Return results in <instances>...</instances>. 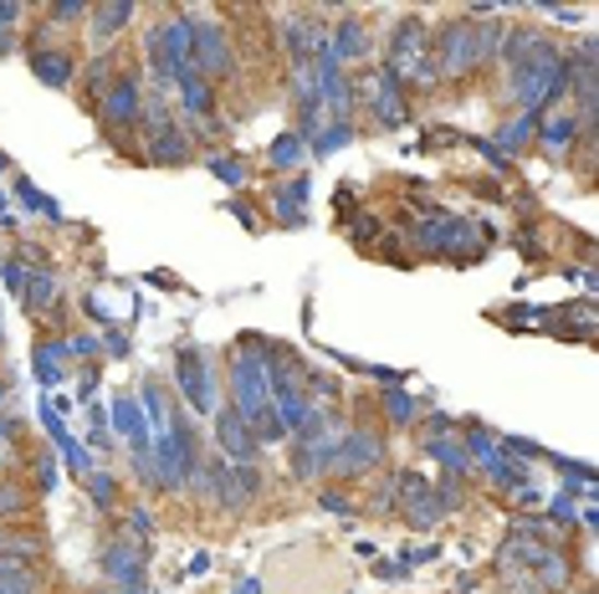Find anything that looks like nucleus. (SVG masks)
<instances>
[{"mask_svg": "<svg viewBox=\"0 0 599 594\" xmlns=\"http://www.w3.org/2000/svg\"><path fill=\"white\" fill-rule=\"evenodd\" d=\"M568 83H574V77H568V51H559L549 36H538L513 68H507V98L523 102L528 113L559 102L568 93Z\"/></svg>", "mask_w": 599, "mask_h": 594, "instance_id": "obj_1", "label": "nucleus"}, {"mask_svg": "<svg viewBox=\"0 0 599 594\" xmlns=\"http://www.w3.org/2000/svg\"><path fill=\"white\" fill-rule=\"evenodd\" d=\"M262 343L247 339L231 349V390H236V415L247 421V431L256 436V446L262 441H287L283 431H277V421H272V390H266V364L262 354H256Z\"/></svg>", "mask_w": 599, "mask_h": 594, "instance_id": "obj_2", "label": "nucleus"}, {"mask_svg": "<svg viewBox=\"0 0 599 594\" xmlns=\"http://www.w3.org/2000/svg\"><path fill=\"white\" fill-rule=\"evenodd\" d=\"M498 36L502 26H482V21H451L431 36V62H435V77H451L462 83L471 72L498 57Z\"/></svg>", "mask_w": 599, "mask_h": 594, "instance_id": "obj_3", "label": "nucleus"}, {"mask_svg": "<svg viewBox=\"0 0 599 594\" xmlns=\"http://www.w3.org/2000/svg\"><path fill=\"white\" fill-rule=\"evenodd\" d=\"M180 16L190 21V72H200L205 83L231 77V68H236L231 32H226L211 11H180Z\"/></svg>", "mask_w": 599, "mask_h": 594, "instance_id": "obj_4", "label": "nucleus"}, {"mask_svg": "<svg viewBox=\"0 0 599 594\" xmlns=\"http://www.w3.org/2000/svg\"><path fill=\"white\" fill-rule=\"evenodd\" d=\"M384 72H390L399 87L405 83H416V87L441 83V77H435V62H431V32H426L416 16L395 26V36H390V68Z\"/></svg>", "mask_w": 599, "mask_h": 594, "instance_id": "obj_5", "label": "nucleus"}, {"mask_svg": "<svg viewBox=\"0 0 599 594\" xmlns=\"http://www.w3.org/2000/svg\"><path fill=\"white\" fill-rule=\"evenodd\" d=\"M144 57L154 68V83H180V72H190V21L180 11H169L159 26H149Z\"/></svg>", "mask_w": 599, "mask_h": 594, "instance_id": "obj_6", "label": "nucleus"}, {"mask_svg": "<svg viewBox=\"0 0 599 594\" xmlns=\"http://www.w3.org/2000/svg\"><path fill=\"white\" fill-rule=\"evenodd\" d=\"M338 436H344V425L333 421V415H308L298 431V446H292V472H298L302 482H313L318 472H328Z\"/></svg>", "mask_w": 599, "mask_h": 594, "instance_id": "obj_7", "label": "nucleus"}, {"mask_svg": "<svg viewBox=\"0 0 599 594\" xmlns=\"http://www.w3.org/2000/svg\"><path fill=\"white\" fill-rule=\"evenodd\" d=\"M462 508V497H456V482H420V476H405V493H399V512H405V523L410 528H431L435 518H446V512Z\"/></svg>", "mask_w": 599, "mask_h": 594, "instance_id": "obj_8", "label": "nucleus"}, {"mask_svg": "<svg viewBox=\"0 0 599 594\" xmlns=\"http://www.w3.org/2000/svg\"><path fill=\"white\" fill-rule=\"evenodd\" d=\"M384 457V441H380V431H344L338 436V446H333V466L328 472L338 476H364L374 472Z\"/></svg>", "mask_w": 599, "mask_h": 594, "instance_id": "obj_9", "label": "nucleus"}, {"mask_svg": "<svg viewBox=\"0 0 599 594\" xmlns=\"http://www.w3.org/2000/svg\"><path fill=\"white\" fill-rule=\"evenodd\" d=\"M180 395L184 405L205 415V410H216V385H211V364L200 349H180Z\"/></svg>", "mask_w": 599, "mask_h": 594, "instance_id": "obj_10", "label": "nucleus"}, {"mask_svg": "<svg viewBox=\"0 0 599 594\" xmlns=\"http://www.w3.org/2000/svg\"><path fill=\"white\" fill-rule=\"evenodd\" d=\"M216 441H220V457H226V466H251V457H256V436H251L247 421H241L231 405L216 415Z\"/></svg>", "mask_w": 599, "mask_h": 594, "instance_id": "obj_11", "label": "nucleus"}, {"mask_svg": "<svg viewBox=\"0 0 599 594\" xmlns=\"http://www.w3.org/2000/svg\"><path fill=\"white\" fill-rule=\"evenodd\" d=\"M139 108H144V98H139V77H113V87L103 93L98 113L108 129H129V123H139Z\"/></svg>", "mask_w": 599, "mask_h": 594, "instance_id": "obj_12", "label": "nucleus"}, {"mask_svg": "<svg viewBox=\"0 0 599 594\" xmlns=\"http://www.w3.org/2000/svg\"><path fill=\"white\" fill-rule=\"evenodd\" d=\"M369 108H374V119L384 129H399V123H410V102H405V87L390 77V72H374V87H369Z\"/></svg>", "mask_w": 599, "mask_h": 594, "instance_id": "obj_13", "label": "nucleus"}, {"mask_svg": "<svg viewBox=\"0 0 599 594\" xmlns=\"http://www.w3.org/2000/svg\"><path fill=\"white\" fill-rule=\"evenodd\" d=\"M103 569L113 584H139L144 579V544H129V538H113V544L103 548Z\"/></svg>", "mask_w": 599, "mask_h": 594, "instance_id": "obj_14", "label": "nucleus"}, {"mask_svg": "<svg viewBox=\"0 0 599 594\" xmlns=\"http://www.w3.org/2000/svg\"><path fill=\"white\" fill-rule=\"evenodd\" d=\"M446 431H451V421H446V415H435V421H431V431H426V441H420V446H426V457H435V461H441V466H446L451 476H462L466 466H471V461H466V451H462V446H456V441H451Z\"/></svg>", "mask_w": 599, "mask_h": 594, "instance_id": "obj_15", "label": "nucleus"}, {"mask_svg": "<svg viewBox=\"0 0 599 594\" xmlns=\"http://www.w3.org/2000/svg\"><path fill=\"white\" fill-rule=\"evenodd\" d=\"M47 559V538L32 528H0V563H32Z\"/></svg>", "mask_w": 599, "mask_h": 594, "instance_id": "obj_16", "label": "nucleus"}, {"mask_svg": "<svg viewBox=\"0 0 599 594\" xmlns=\"http://www.w3.org/2000/svg\"><path fill=\"white\" fill-rule=\"evenodd\" d=\"M32 72L47 87H67L77 77V57H72V51H57V47H41V51H32Z\"/></svg>", "mask_w": 599, "mask_h": 594, "instance_id": "obj_17", "label": "nucleus"}, {"mask_svg": "<svg viewBox=\"0 0 599 594\" xmlns=\"http://www.w3.org/2000/svg\"><path fill=\"white\" fill-rule=\"evenodd\" d=\"M579 134H584V129H579L574 113H553V119H538V134H532V138H538L549 154H568Z\"/></svg>", "mask_w": 599, "mask_h": 594, "instance_id": "obj_18", "label": "nucleus"}, {"mask_svg": "<svg viewBox=\"0 0 599 594\" xmlns=\"http://www.w3.org/2000/svg\"><path fill=\"white\" fill-rule=\"evenodd\" d=\"M87 16H93V32H87V36L98 41V51H108V41H113V36L139 16V11H133V5H93Z\"/></svg>", "mask_w": 599, "mask_h": 594, "instance_id": "obj_19", "label": "nucleus"}, {"mask_svg": "<svg viewBox=\"0 0 599 594\" xmlns=\"http://www.w3.org/2000/svg\"><path fill=\"white\" fill-rule=\"evenodd\" d=\"M328 57L333 62H354V57H369V26L364 21H344L328 41Z\"/></svg>", "mask_w": 599, "mask_h": 594, "instance_id": "obj_20", "label": "nucleus"}, {"mask_svg": "<svg viewBox=\"0 0 599 594\" xmlns=\"http://www.w3.org/2000/svg\"><path fill=\"white\" fill-rule=\"evenodd\" d=\"M57 292H62V282H57V272H32L26 282H21V303H26V313H47L51 303H57Z\"/></svg>", "mask_w": 599, "mask_h": 594, "instance_id": "obj_21", "label": "nucleus"}, {"mask_svg": "<svg viewBox=\"0 0 599 594\" xmlns=\"http://www.w3.org/2000/svg\"><path fill=\"white\" fill-rule=\"evenodd\" d=\"M180 102H184V113H195V119H211V113H216L211 83H205L200 72H180Z\"/></svg>", "mask_w": 599, "mask_h": 594, "instance_id": "obj_22", "label": "nucleus"}, {"mask_svg": "<svg viewBox=\"0 0 599 594\" xmlns=\"http://www.w3.org/2000/svg\"><path fill=\"white\" fill-rule=\"evenodd\" d=\"M113 425L129 436V451H149V425L133 410V400H113Z\"/></svg>", "mask_w": 599, "mask_h": 594, "instance_id": "obj_23", "label": "nucleus"}, {"mask_svg": "<svg viewBox=\"0 0 599 594\" xmlns=\"http://www.w3.org/2000/svg\"><path fill=\"white\" fill-rule=\"evenodd\" d=\"M190 138L180 134V129H169V134H159V138H149V159L154 165H190Z\"/></svg>", "mask_w": 599, "mask_h": 594, "instance_id": "obj_24", "label": "nucleus"}, {"mask_svg": "<svg viewBox=\"0 0 599 594\" xmlns=\"http://www.w3.org/2000/svg\"><path fill=\"white\" fill-rule=\"evenodd\" d=\"M0 594H41V574L32 563H0Z\"/></svg>", "mask_w": 599, "mask_h": 594, "instance_id": "obj_25", "label": "nucleus"}, {"mask_svg": "<svg viewBox=\"0 0 599 594\" xmlns=\"http://www.w3.org/2000/svg\"><path fill=\"white\" fill-rule=\"evenodd\" d=\"M302 195H308V180H292V185L272 190V205H277L283 226H302Z\"/></svg>", "mask_w": 599, "mask_h": 594, "instance_id": "obj_26", "label": "nucleus"}, {"mask_svg": "<svg viewBox=\"0 0 599 594\" xmlns=\"http://www.w3.org/2000/svg\"><path fill=\"white\" fill-rule=\"evenodd\" d=\"M416 415H420L416 400L399 390V385H390V390H384V421H390V425H410Z\"/></svg>", "mask_w": 599, "mask_h": 594, "instance_id": "obj_27", "label": "nucleus"}, {"mask_svg": "<svg viewBox=\"0 0 599 594\" xmlns=\"http://www.w3.org/2000/svg\"><path fill=\"white\" fill-rule=\"evenodd\" d=\"M302 154H308V144H302L298 134H283L277 144H272V170H298Z\"/></svg>", "mask_w": 599, "mask_h": 594, "instance_id": "obj_28", "label": "nucleus"}, {"mask_svg": "<svg viewBox=\"0 0 599 594\" xmlns=\"http://www.w3.org/2000/svg\"><path fill=\"white\" fill-rule=\"evenodd\" d=\"M139 129H144V138H159V134H169V129H175V119H169L165 102L154 98V102H144V108H139Z\"/></svg>", "mask_w": 599, "mask_h": 594, "instance_id": "obj_29", "label": "nucleus"}, {"mask_svg": "<svg viewBox=\"0 0 599 594\" xmlns=\"http://www.w3.org/2000/svg\"><path fill=\"white\" fill-rule=\"evenodd\" d=\"M532 134H538V119L532 113H523V119H513V123H502V149H523V144H532ZM498 149V154H502Z\"/></svg>", "mask_w": 599, "mask_h": 594, "instance_id": "obj_30", "label": "nucleus"}, {"mask_svg": "<svg viewBox=\"0 0 599 594\" xmlns=\"http://www.w3.org/2000/svg\"><path fill=\"white\" fill-rule=\"evenodd\" d=\"M62 354H67V343H41V349H36V374H41V385H57V379H62V364H57Z\"/></svg>", "mask_w": 599, "mask_h": 594, "instance_id": "obj_31", "label": "nucleus"}, {"mask_svg": "<svg viewBox=\"0 0 599 594\" xmlns=\"http://www.w3.org/2000/svg\"><path fill=\"white\" fill-rule=\"evenodd\" d=\"M87 493H93V502H98V508L108 512V508L118 502V482H113L108 472H87Z\"/></svg>", "mask_w": 599, "mask_h": 594, "instance_id": "obj_32", "label": "nucleus"}, {"mask_svg": "<svg viewBox=\"0 0 599 594\" xmlns=\"http://www.w3.org/2000/svg\"><path fill=\"white\" fill-rule=\"evenodd\" d=\"M21 508H26V487L5 476V482H0V523H5V518H16Z\"/></svg>", "mask_w": 599, "mask_h": 594, "instance_id": "obj_33", "label": "nucleus"}, {"mask_svg": "<svg viewBox=\"0 0 599 594\" xmlns=\"http://www.w3.org/2000/svg\"><path fill=\"white\" fill-rule=\"evenodd\" d=\"M211 174L226 180V185H241V180H247V165H241V159L231 165V154H211Z\"/></svg>", "mask_w": 599, "mask_h": 594, "instance_id": "obj_34", "label": "nucleus"}, {"mask_svg": "<svg viewBox=\"0 0 599 594\" xmlns=\"http://www.w3.org/2000/svg\"><path fill=\"white\" fill-rule=\"evenodd\" d=\"M108 72H113V57H108V51H98V57H93V68H87V93H103V87L113 83V77H108Z\"/></svg>", "mask_w": 599, "mask_h": 594, "instance_id": "obj_35", "label": "nucleus"}, {"mask_svg": "<svg viewBox=\"0 0 599 594\" xmlns=\"http://www.w3.org/2000/svg\"><path fill=\"white\" fill-rule=\"evenodd\" d=\"M16 195H21V205H26V210H47L51 221H57V216H62V210H57V205H51L47 195H41V190L32 185V180H21V185H16Z\"/></svg>", "mask_w": 599, "mask_h": 594, "instance_id": "obj_36", "label": "nucleus"}, {"mask_svg": "<svg viewBox=\"0 0 599 594\" xmlns=\"http://www.w3.org/2000/svg\"><path fill=\"white\" fill-rule=\"evenodd\" d=\"M349 138H354V123H333L328 134H318V138H313V154H333L338 144H349Z\"/></svg>", "mask_w": 599, "mask_h": 594, "instance_id": "obj_37", "label": "nucleus"}, {"mask_svg": "<svg viewBox=\"0 0 599 594\" xmlns=\"http://www.w3.org/2000/svg\"><path fill=\"white\" fill-rule=\"evenodd\" d=\"M129 533H133V538H139V544H144V538H149V533H154V518H149V512H144V508H129Z\"/></svg>", "mask_w": 599, "mask_h": 594, "instance_id": "obj_38", "label": "nucleus"}, {"mask_svg": "<svg viewBox=\"0 0 599 594\" xmlns=\"http://www.w3.org/2000/svg\"><path fill=\"white\" fill-rule=\"evenodd\" d=\"M549 518H553V523H574V497H568V493H559V497H553V502H549Z\"/></svg>", "mask_w": 599, "mask_h": 594, "instance_id": "obj_39", "label": "nucleus"}, {"mask_svg": "<svg viewBox=\"0 0 599 594\" xmlns=\"http://www.w3.org/2000/svg\"><path fill=\"white\" fill-rule=\"evenodd\" d=\"M47 16H51V21H83L87 5H77V0H62V5H51Z\"/></svg>", "mask_w": 599, "mask_h": 594, "instance_id": "obj_40", "label": "nucleus"}, {"mask_svg": "<svg viewBox=\"0 0 599 594\" xmlns=\"http://www.w3.org/2000/svg\"><path fill=\"white\" fill-rule=\"evenodd\" d=\"M5 282H11V288H21V282H26V262H16V256H11V262H5Z\"/></svg>", "mask_w": 599, "mask_h": 594, "instance_id": "obj_41", "label": "nucleus"}, {"mask_svg": "<svg viewBox=\"0 0 599 594\" xmlns=\"http://www.w3.org/2000/svg\"><path fill=\"white\" fill-rule=\"evenodd\" d=\"M323 508H328V512H349V497H344V493H323Z\"/></svg>", "mask_w": 599, "mask_h": 594, "instance_id": "obj_42", "label": "nucleus"}, {"mask_svg": "<svg viewBox=\"0 0 599 594\" xmlns=\"http://www.w3.org/2000/svg\"><path fill=\"white\" fill-rule=\"evenodd\" d=\"M11 21H21V5H0V26H11Z\"/></svg>", "mask_w": 599, "mask_h": 594, "instance_id": "obj_43", "label": "nucleus"}, {"mask_svg": "<svg viewBox=\"0 0 599 594\" xmlns=\"http://www.w3.org/2000/svg\"><path fill=\"white\" fill-rule=\"evenodd\" d=\"M0 170H5V154H0Z\"/></svg>", "mask_w": 599, "mask_h": 594, "instance_id": "obj_44", "label": "nucleus"}, {"mask_svg": "<svg viewBox=\"0 0 599 594\" xmlns=\"http://www.w3.org/2000/svg\"><path fill=\"white\" fill-rule=\"evenodd\" d=\"M0 210H5V195H0Z\"/></svg>", "mask_w": 599, "mask_h": 594, "instance_id": "obj_45", "label": "nucleus"}, {"mask_svg": "<svg viewBox=\"0 0 599 594\" xmlns=\"http://www.w3.org/2000/svg\"><path fill=\"white\" fill-rule=\"evenodd\" d=\"M0 400H5V385H0Z\"/></svg>", "mask_w": 599, "mask_h": 594, "instance_id": "obj_46", "label": "nucleus"}, {"mask_svg": "<svg viewBox=\"0 0 599 594\" xmlns=\"http://www.w3.org/2000/svg\"><path fill=\"white\" fill-rule=\"evenodd\" d=\"M584 594H589V590H584Z\"/></svg>", "mask_w": 599, "mask_h": 594, "instance_id": "obj_47", "label": "nucleus"}]
</instances>
